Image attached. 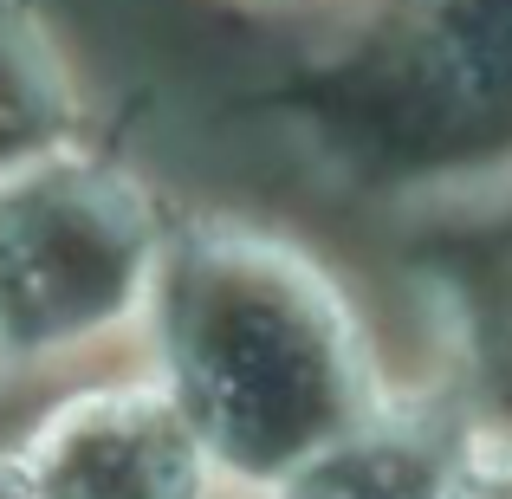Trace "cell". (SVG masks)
Wrapping results in <instances>:
<instances>
[{"label":"cell","instance_id":"6","mask_svg":"<svg viewBox=\"0 0 512 499\" xmlns=\"http://www.w3.org/2000/svg\"><path fill=\"white\" fill-rule=\"evenodd\" d=\"M435 59L461 98L512 104V0H441Z\"/></svg>","mask_w":512,"mask_h":499},{"label":"cell","instance_id":"1","mask_svg":"<svg viewBox=\"0 0 512 499\" xmlns=\"http://www.w3.org/2000/svg\"><path fill=\"white\" fill-rule=\"evenodd\" d=\"M169 396L221 474L279 487L325 441L357 428L370 363L338 292L286 247L221 234L169 266Z\"/></svg>","mask_w":512,"mask_h":499},{"label":"cell","instance_id":"8","mask_svg":"<svg viewBox=\"0 0 512 499\" xmlns=\"http://www.w3.org/2000/svg\"><path fill=\"white\" fill-rule=\"evenodd\" d=\"M0 499H46L33 487V474L20 467V454H0Z\"/></svg>","mask_w":512,"mask_h":499},{"label":"cell","instance_id":"4","mask_svg":"<svg viewBox=\"0 0 512 499\" xmlns=\"http://www.w3.org/2000/svg\"><path fill=\"white\" fill-rule=\"evenodd\" d=\"M441 461H448L441 435H428L422 422L370 409L357 428L325 441L305 467H292L273 493L279 499H435Z\"/></svg>","mask_w":512,"mask_h":499},{"label":"cell","instance_id":"7","mask_svg":"<svg viewBox=\"0 0 512 499\" xmlns=\"http://www.w3.org/2000/svg\"><path fill=\"white\" fill-rule=\"evenodd\" d=\"M435 499H512V422H487L448 441Z\"/></svg>","mask_w":512,"mask_h":499},{"label":"cell","instance_id":"3","mask_svg":"<svg viewBox=\"0 0 512 499\" xmlns=\"http://www.w3.org/2000/svg\"><path fill=\"white\" fill-rule=\"evenodd\" d=\"M20 467L46 499H208L214 461L163 383H117L59 402Z\"/></svg>","mask_w":512,"mask_h":499},{"label":"cell","instance_id":"2","mask_svg":"<svg viewBox=\"0 0 512 499\" xmlns=\"http://www.w3.org/2000/svg\"><path fill=\"white\" fill-rule=\"evenodd\" d=\"M150 273V208L117 175L65 156L0 175V357H46L104 331Z\"/></svg>","mask_w":512,"mask_h":499},{"label":"cell","instance_id":"5","mask_svg":"<svg viewBox=\"0 0 512 499\" xmlns=\"http://www.w3.org/2000/svg\"><path fill=\"white\" fill-rule=\"evenodd\" d=\"M59 124L65 91L52 78V59L20 26H0V175L59 150Z\"/></svg>","mask_w":512,"mask_h":499}]
</instances>
